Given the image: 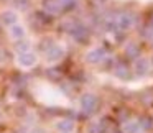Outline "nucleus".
Returning a JSON list of instances; mask_svg holds the SVG:
<instances>
[{"mask_svg":"<svg viewBox=\"0 0 153 133\" xmlns=\"http://www.w3.org/2000/svg\"><path fill=\"white\" fill-rule=\"evenodd\" d=\"M79 105H81V110H82L84 113H94L97 109V105H99V99H97L94 94H82L79 99Z\"/></svg>","mask_w":153,"mask_h":133,"instance_id":"obj_1","label":"nucleus"},{"mask_svg":"<svg viewBox=\"0 0 153 133\" xmlns=\"http://www.w3.org/2000/svg\"><path fill=\"white\" fill-rule=\"evenodd\" d=\"M64 54H66V50H64V46H61V44H56V43H54L51 48H48V50L45 51V59H46V63L54 64V63H58V61L63 59Z\"/></svg>","mask_w":153,"mask_h":133,"instance_id":"obj_2","label":"nucleus"},{"mask_svg":"<svg viewBox=\"0 0 153 133\" xmlns=\"http://www.w3.org/2000/svg\"><path fill=\"white\" fill-rule=\"evenodd\" d=\"M17 63L22 69H30V67L36 66L38 63V56L33 53V51H25V53H20L17 56Z\"/></svg>","mask_w":153,"mask_h":133,"instance_id":"obj_3","label":"nucleus"},{"mask_svg":"<svg viewBox=\"0 0 153 133\" xmlns=\"http://www.w3.org/2000/svg\"><path fill=\"white\" fill-rule=\"evenodd\" d=\"M54 128L58 133H74L76 130V122L71 118H59L54 123Z\"/></svg>","mask_w":153,"mask_h":133,"instance_id":"obj_4","label":"nucleus"},{"mask_svg":"<svg viewBox=\"0 0 153 133\" xmlns=\"http://www.w3.org/2000/svg\"><path fill=\"white\" fill-rule=\"evenodd\" d=\"M0 23L5 25V27H13V25L18 23V13L15 10H4L2 13H0Z\"/></svg>","mask_w":153,"mask_h":133,"instance_id":"obj_5","label":"nucleus"},{"mask_svg":"<svg viewBox=\"0 0 153 133\" xmlns=\"http://www.w3.org/2000/svg\"><path fill=\"white\" fill-rule=\"evenodd\" d=\"M105 59V50L104 48H97V50H92L86 54V61L89 64H99Z\"/></svg>","mask_w":153,"mask_h":133,"instance_id":"obj_6","label":"nucleus"},{"mask_svg":"<svg viewBox=\"0 0 153 133\" xmlns=\"http://www.w3.org/2000/svg\"><path fill=\"white\" fill-rule=\"evenodd\" d=\"M69 33H71V36L76 41H79V43H86V41L89 40V31H87V28H84L82 25H76Z\"/></svg>","mask_w":153,"mask_h":133,"instance_id":"obj_7","label":"nucleus"},{"mask_svg":"<svg viewBox=\"0 0 153 133\" xmlns=\"http://www.w3.org/2000/svg\"><path fill=\"white\" fill-rule=\"evenodd\" d=\"M8 35H10L12 40H15V41H22V40L25 38V35H27V30H25L23 25L17 23V25H13V27L8 28Z\"/></svg>","mask_w":153,"mask_h":133,"instance_id":"obj_8","label":"nucleus"},{"mask_svg":"<svg viewBox=\"0 0 153 133\" xmlns=\"http://www.w3.org/2000/svg\"><path fill=\"white\" fill-rule=\"evenodd\" d=\"M150 61L145 59V58H138V59H135V72L138 74V76H145V74H148L150 71Z\"/></svg>","mask_w":153,"mask_h":133,"instance_id":"obj_9","label":"nucleus"},{"mask_svg":"<svg viewBox=\"0 0 153 133\" xmlns=\"http://www.w3.org/2000/svg\"><path fill=\"white\" fill-rule=\"evenodd\" d=\"M117 25H119V28H122V30H127V28H130L133 25V15L132 13H120L119 18H117Z\"/></svg>","mask_w":153,"mask_h":133,"instance_id":"obj_10","label":"nucleus"},{"mask_svg":"<svg viewBox=\"0 0 153 133\" xmlns=\"http://www.w3.org/2000/svg\"><path fill=\"white\" fill-rule=\"evenodd\" d=\"M107 128H109V125H107V120H99V122H94L89 125V128H87V133H105Z\"/></svg>","mask_w":153,"mask_h":133,"instance_id":"obj_11","label":"nucleus"},{"mask_svg":"<svg viewBox=\"0 0 153 133\" xmlns=\"http://www.w3.org/2000/svg\"><path fill=\"white\" fill-rule=\"evenodd\" d=\"M45 10L48 13H59L63 10V5H61V0H46L45 2Z\"/></svg>","mask_w":153,"mask_h":133,"instance_id":"obj_12","label":"nucleus"},{"mask_svg":"<svg viewBox=\"0 0 153 133\" xmlns=\"http://www.w3.org/2000/svg\"><path fill=\"white\" fill-rule=\"evenodd\" d=\"M140 130L138 120H125L122 123V133H137Z\"/></svg>","mask_w":153,"mask_h":133,"instance_id":"obj_13","label":"nucleus"},{"mask_svg":"<svg viewBox=\"0 0 153 133\" xmlns=\"http://www.w3.org/2000/svg\"><path fill=\"white\" fill-rule=\"evenodd\" d=\"M125 54L127 58H132V59H138L140 58V46L135 43H130L125 46Z\"/></svg>","mask_w":153,"mask_h":133,"instance_id":"obj_14","label":"nucleus"},{"mask_svg":"<svg viewBox=\"0 0 153 133\" xmlns=\"http://www.w3.org/2000/svg\"><path fill=\"white\" fill-rule=\"evenodd\" d=\"M114 74H115L119 79H123V81L130 79V76H132V74H130V69L125 66V64H119V66L114 69Z\"/></svg>","mask_w":153,"mask_h":133,"instance_id":"obj_15","label":"nucleus"},{"mask_svg":"<svg viewBox=\"0 0 153 133\" xmlns=\"http://www.w3.org/2000/svg\"><path fill=\"white\" fill-rule=\"evenodd\" d=\"M30 48H31V44L28 43V41H25V40L17 41V44H15V51H17L18 54H20V53H25V51H31Z\"/></svg>","mask_w":153,"mask_h":133,"instance_id":"obj_16","label":"nucleus"},{"mask_svg":"<svg viewBox=\"0 0 153 133\" xmlns=\"http://www.w3.org/2000/svg\"><path fill=\"white\" fill-rule=\"evenodd\" d=\"M138 125H140V128H143V130H150L153 126V118H150V117H142V118L138 120Z\"/></svg>","mask_w":153,"mask_h":133,"instance_id":"obj_17","label":"nucleus"},{"mask_svg":"<svg viewBox=\"0 0 153 133\" xmlns=\"http://www.w3.org/2000/svg\"><path fill=\"white\" fill-rule=\"evenodd\" d=\"M15 7L18 10H27L30 7V0H15Z\"/></svg>","mask_w":153,"mask_h":133,"instance_id":"obj_18","label":"nucleus"},{"mask_svg":"<svg viewBox=\"0 0 153 133\" xmlns=\"http://www.w3.org/2000/svg\"><path fill=\"white\" fill-rule=\"evenodd\" d=\"M30 133H46V130L41 128V126H35V128L30 130Z\"/></svg>","mask_w":153,"mask_h":133,"instance_id":"obj_19","label":"nucleus"},{"mask_svg":"<svg viewBox=\"0 0 153 133\" xmlns=\"http://www.w3.org/2000/svg\"><path fill=\"white\" fill-rule=\"evenodd\" d=\"M4 63H5V53L0 50V64H4Z\"/></svg>","mask_w":153,"mask_h":133,"instance_id":"obj_20","label":"nucleus"},{"mask_svg":"<svg viewBox=\"0 0 153 133\" xmlns=\"http://www.w3.org/2000/svg\"><path fill=\"white\" fill-rule=\"evenodd\" d=\"M150 25H152V28H153V17H152V21H150Z\"/></svg>","mask_w":153,"mask_h":133,"instance_id":"obj_21","label":"nucleus"},{"mask_svg":"<svg viewBox=\"0 0 153 133\" xmlns=\"http://www.w3.org/2000/svg\"><path fill=\"white\" fill-rule=\"evenodd\" d=\"M150 66H153V59H152V61H150Z\"/></svg>","mask_w":153,"mask_h":133,"instance_id":"obj_22","label":"nucleus"},{"mask_svg":"<svg viewBox=\"0 0 153 133\" xmlns=\"http://www.w3.org/2000/svg\"><path fill=\"white\" fill-rule=\"evenodd\" d=\"M97 2H105V0H97Z\"/></svg>","mask_w":153,"mask_h":133,"instance_id":"obj_23","label":"nucleus"}]
</instances>
